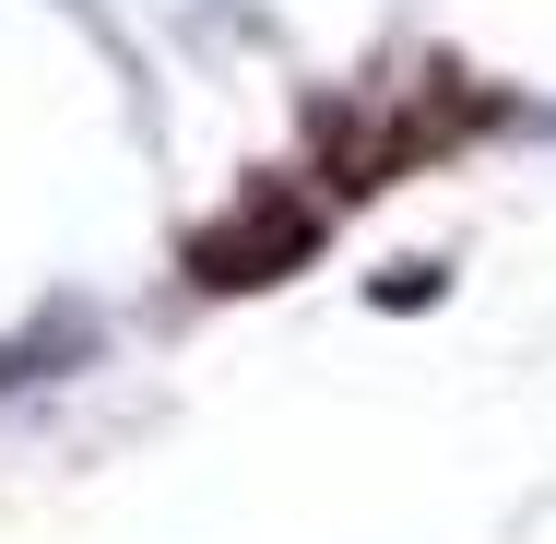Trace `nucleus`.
<instances>
[{
	"label": "nucleus",
	"instance_id": "1",
	"mask_svg": "<svg viewBox=\"0 0 556 544\" xmlns=\"http://www.w3.org/2000/svg\"><path fill=\"white\" fill-rule=\"evenodd\" d=\"M320 261V202L296 190V178H261V190H237V214H214L190 237V284L202 296H249V284H285V273H308Z\"/></svg>",
	"mask_w": 556,
	"mask_h": 544
}]
</instances>
